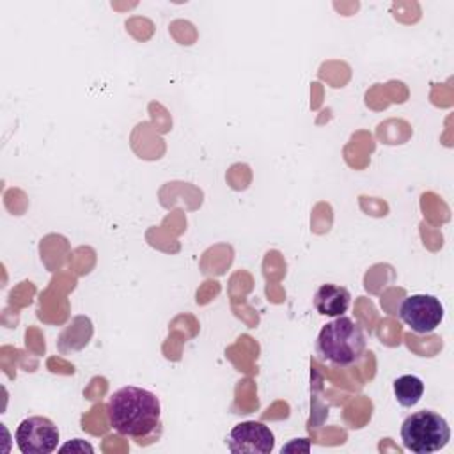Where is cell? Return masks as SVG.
Segmentation results:
<instances>
[{
    "label": "cell",
    "mask_w": 454,
    "mask_h": 454,
    "mask_svg": "<svg viewBox=\"0 0 454 454\" xmlns=\"http://www.w3.org/2000/svg\"><path fill=\"white\" fill-rule=\"evenodd\" d=\"M106 417L114 431L137 442L154 438L161 429L158 395L135 385L121 387L108 397Z\"/></svg>",
    "instance_id": "obj_1"
},
{
    "label": "cell",
    "mask_w": 454,
    "mask_h": 454,
    "mask_svg": "<svg viewBox=\"0 0 454 454\" xmlns=\"http://www.w3.org/2000/svg\"><path fill=\"white\" fill-rule=\"evenodd\" d=\"M365 348L367 339L364 328L344 314L326 323L316 340L317 355L335 367H349L360 362Z\"/></svg>",
    "instance_id": "obj_2"
},
{
    "label": "cell",
    "mask_w": 454,
    "mask_h": 454,
    "mask_svg": "<svg viewBox=\"0 0 454 454\" xmlns=\"http://www.w3.org/2000/svg\"><path fill=\"white\" fill-rule=\"evenodd\" d=\"M401 440L406 450L415 454H431L449 443L450 427L440 413L433 410H420L403 420Z\"/></svg>",
    "instance_id": "obj_3"
},
{
    "label": "cell",
    "mask_w": 454,
    "mask_h": 454,
    "mask_svg": "<svg viewBox=\"0 0 454 454\" xmlns=\"http://www.w3.org/2000/svg\"><path fill=\"white\" fill-rule=\"evenodd\" d=\"M401 321L419 335L433 333L443 319V305L433 294H410L399 307Z\"/></svg>",
    "instance_id": "obj_4"
},
{
    "label": "cell",
    "mask_w": 454,
    "mask_h": 454,
    "mask_svg": "<svg viewBox=\"0 0 454 454\" xmlns=\"http://www.w3.org/2000/svg\"><path fill=\"white\" fill-rule=\"evenodd\" d=\"M59 438L55 422L41 415L23 419L14 433L16 445L23 454H50L57 449Z\"/></svg>",
    "instance_id": "obj_5"
},
{
    "label": "cell",
    "mask_w": 454,
    "mask_h": 454,
    "mask_svg": "<svg viewBox=\"0 0 454 454\" xmlns=\"http://www.w3.org/2000/svg\"><path fill=\"white\" fill-rule=\"evenodd\" d=\"M227 447L234 454H270L275 447V436L266 424L245 420L229 431Z\"/></svg>",
    "instance_id": "obj_6"
},
{
    "label": "cell",
    "mask_w": 454,
    "mask_h": 454,
    "mask_svg": "<svg viewBox=\"0 0 454 454\" xmlns=\"http://www.w3.org/2000/svg\"><path fill=\"white\" fill-rule=\"evenodd\" d=\"M314 307L321 316L337 317L342 316L351 303V293L344 286L323 284L314 293Z\"/></svg>",
    "instance_id": "obj_7"
},
{
    "label": "cell",
    "mask_w": 454,
    "mask_h": 454,
    "mask_svg": "<svg viewBox=\"0 0 454 454\" xmlns=\"http://www.w3.org/2000/svg\"><path fill=\"white\" fill-rule=\"evenodd\" d=\"M394 395L404 408L415 406L424 394V381L415 374H403L394 380Z\"/></svg>",
    "instance_id": "obj_8"
},
{
    "label": "cell",
    "mask_w": 454,
    "mask_h": 454,
    "mask_svg": "<svg viewBox=\"0 0 454 454\" xmlns=\"http://www.w3.org/2000/svg\"><path fill=\"white\" fill-rule=\"evenodd\" d=\"M76 450V452H92L94 449H92V445L90 443H87L85 440H80V438H74V440H71V442H67L66 445H62L59 450L60 452H66V450Z\"/></svg>",
    "instance_id": "obj_9"
}]
</instances>
